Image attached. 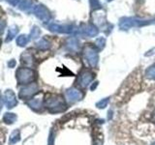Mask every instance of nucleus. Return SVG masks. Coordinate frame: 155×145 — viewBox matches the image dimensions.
Segmentation results:
<instances>
[{"label":"nucleus","mask_w":155,"mask_h":145,"mask_svg":"<svg viewBox=\"0 0 155 145\" xmlns=\"http://www.w3.org/2000/svg\"><path fill=\"white\" fill-rule=\"evenodd\" d=\"M45 106L51 113H59L66 110L67 104L61 95L48 94L45 99Z\"/></svg>","instance_id":"1"},{"label":"nucleus","mask_w":155,"mask_h":145,"mask_svg":"<svg viewBox=\"0 0 155 145\" xmlns=\"http://www.w3.org/2000/svg\"><path fill=\"white\" fill-rule=\"evenodd\" d=\"M155 23V18L140 19L138 18H123L119 21V27L122 30H127L132 27H140L145 25H151Z\"/></svg>","instance_id":"2"},{"label":"nucleus","mask_w":155,"mask_h":145,"mask_svg":"<svg viewBox=\"0 0 155 145\" xmlns=\"http://www.w3.org/2000/svg\"><path fill=\"white\" fill-rule=\"evenodd\" d=\"M16 76L18 84L27 85L36 79V72L29 68H19L17 71Z\"/></svg>","instance_id":"3"},{"label":"nucleus","mask_w":155,"mask_h":145,"mask_svg":"<svg viewBox=\"0 0 155 145\" xmlns=\"http://www.w3.org/2000/svg\"><path fill=\"white\" fill-rule=\"evenodd\" d=\"M84 58L86 61V63L90 66L91 68H95L98 64L99 61V54H98V50H96L94 46L92 45H85L84 47Z\"/></svg>","instance_id":"4"},{"label":"nucleus","mask_w":155,"mask_h":145,"mask_svg":"<svg viewBox=\"0 0 155 145\" xmlns=\"http://www.w3.org/2000/svg\"><path fill=\"white\" fill-rule=\"evenodd\" d=\"M38 91H39L38 84L36 82H32V83H29L21 89V91H19V98L22 100L29 99V98H31L32 96L37 94Z\"/></svg>","instance_id":"5"},{"label":"nucleus","mask_w":155,"mask_h":145,"mask_svg":"<svg viewBox=\"0 0 155 145\" xmlns=\"http://www.w3.org/2000/svg\"><path fill=\"white\" fill-rule=\"evenodd\" d=\"M33 13L41 21L45 22V23L50 21V19H51L50 11H48L44 5L39 4V5H37V6H35L33 9Z\"/></svg>","instance_id":"6"},{"label":"nucleus","mask_w":155,"mask_h":145,"mask_svg":"<svg viewBox=\"0 0 155 145\" xmlns=\"http://www.w3.org/2000/svg\"><path fill=\"white\" fill-rule=\"evenodd\" d=\"M93 79H94L93 72L88 70H84V71H82L79 76V79H78V85H79L81 88H86Z\"/></svg>","instance_id":"7"},{"label":"nucleus","mask_w":155,"mask_h":145,"mask_svg":"<svg viewBox=\"0 0 155 145\" xmlns=\"http://www.w3.org/2000/svg\"><path fill=\"white\" fill-rule=\"evenodd\" d=\"M66 99L70 102V103H76V102L81 101L82 98H84V93L77 88H71L68 89L66 91Z\"/></svg>","instance_id":"8"},{"label":"nucleus","mask_w":155,"mask_h":145,"mask_svg":"<svg viewBox=\"0 0 155 145\" xmlns=\"http://www.w3.org/2000/svg\"><path fill=\"white\" fill-rule=\"evenodd\" d=\"M48 30L51 32H56V33H64V34H69L74 31V27L72 25H59L56 23H51L48 24Z\"/></svg>","instance_id":"9"},{"label":"nucleus","mask_w":155,"mask_h":145,"mask_svg":"<svg viewBox=\"0 0 155 145\" xmlns=\"http://www.w3.org/2000/svg\"><path fill=\"white\" fill-rule=\"evenodd\" d=\"M4 103L8 108H13L14 106L17 105V104H18L17 97H16V94H15L12 90H7L6 92H5Z\"/></svg>","instance_id":"10"},{"label":"nucleus","mask_w":155,"mask_h":145,"mask_svg":"<svg viewBox=\"0 0 155 145\" xmlns=\"http://www.w3.org/2000/svg\"><path fill=\"white\" fill-rule=\"evenodd\" d=\"M81 30L84 35H86L88 37H95L98 35V33H99L98 28L95 25H93V24H87V25H85L84 28L81 29Z\"/></svg>","instance_id":"11"},{"label":"nucleus","mask_w":155,"mask_h":145,"mask_svg":"<svg viewBox=\"0 0 155 145\" xmlns=\"http://www.w3.org/2000/svg\"><path fill=\"white\" fill-rule=\"evenodd\" d=\"M29 108L35 111H40L43 108V100L41 98H34L28 102Z\"/></svg>","instance_id":"12"},{"label":"nucleus","mask_w":155,"mask_h":145,"mask_svg":"<svg viewBox=\"0 0 155 145\" xmlns=\"http://www.w3.org/2000/svg\"><path fill=\"white\" fill-rule=\"evenodd\" d=\"M66 47L70 51H78L79 50V41L75 37H71L67 39L66 41Z\"/></svg>","instance_id":"13"},{"label":"nucleus","mask_w":155,"mask_h":145,"mask_svg":"<svg viewBox=\"0 0 155 145\" xmlns=\"http://www.w3.org/2000/svg\"><path fill=\"white\" fill-rule=\"evenodd\" d=\"M144 79L147 80L155 81V63L150 65L144 72Z\"/></svg>","instance_id":"14"},{"label":"nucleus","mask_w":155,"mask_h":145,"mask_svg":"<svg viewBox=\"0 0 155 145\" xmlns=\"http://www.w3.org/2000/svg\"><path fill=\"white\" fill-rule=\"evenodd\" d=\"M18 33V27L17 25H11L9 28H8V32H7V37H6V40L5 42L6 43H9L11 42L13 39L16 37V35Z\"/></svg>","instance_id":"15"},{"label":"nucleus","mask_w":155,"mask_h":145,"mask_svg":"<svg viewBox=\"0 0 155 145\" xmlns=\"http://www.w3.org/2000/svg\"><path fill=\"white\" fill-rule=\"evenodd\" d=\"M21 62L24 65L27 66H32L34 64V58L32 56V54L29 51H25L21 55Z\"/></svg>","instance_id":"16"},{"label":"nucleus","mask_w":155,"mask_h":145,"mask_svg":"<svg viewBox=\"0 0 155 145\" xmlns=\"http://www.w3.org/2000/svg\"><path fill=\"white\" fill-rule=\"evenodd\" d=\"M17 120V115L15 113H11V112H7L5 113L3 116V121L6 124H13L15 121Z\"/></svg>","instance_id":"17"},{"label":"nucleus","mask_w":155,"mask_h":145,"mask_svg":"<svg viewBox=\"0 0 155 145\" xmlns=\"http://www.w3.org/2000/svg\"><path fill=\"white\" fill-rule=\"evenodd\" d=\"M29 42V37L25 34H23V35H19L18 38H17V44L18 47H25Z\"/></svg>","instance_id":"18"},{"label":"nucleus","mask_w":155,"mask_h":145,"mask_svg":"<svg viewBox=\"0 0 155 145\" xmlns=\"http://www.w3.org/2000/svg\"><path fill=\"white\" fill-rule=\"evenodd\" d=\"M36 47L39 48V50H48V48L51 47V45H50V42L47 41L46 39H41L40 41L36 43Z\"/></svg>","instance_id":"19"},{"label":"nucleus","mask_w":155,"mask_h":145,"mask_svg":"<svg viewBox=\"0 0 155 145\" xmlns=\"http://www.w3.org/2000/svg\"><path fill=\"white\" fill-rule=\"evenodd\" d=\"M19 139H21V135H19V132L18 130H14L12 133L11 137H10V139H9V142L10 144H15L19 141Z\"/></svg>","instance_id":"20"},{"label":"nucleus","mask_w":155,"mask_h":145,"mask_svg":"<svg viewBox=\"0 0 155 145\" xmlns=\"http://www.w3.org/2000/svg\"><path fill=\"white\" fill-rule=\"evenodd\" d=\"M31 7H32V0H22L21 6H19V9L21 11H27Z\"/></svg>","instance_id":"21"},{"label":"nucleus","mask_w":155,"mask_h":145,"mask_svg":"<svg viewBox=\"0 0 155 145\" xmlns=\"http://www.w3.org/2000/svg\"><path fill=\"white\" fill-rule=\"evenodd\" d=\"M40 34H41L40 28L35 25V26L32 27L31 31H30V38H32V39H37V38H39V36H40Z\"/></svg>","instance_id":"22"},{"label":"nucleus","mask_w":155,"mask_h":145,"mask_svg":"<svg viewBox=\"0 0 155 145\" xmlns=\"http://www.w3.org/2000/svg\"><path fill=\"white\" fill-rule=\"evenodd\" d=\"M109 101H110V99L109 98H105V99H102V100H100L98 103H96V106L98 108H107L108 106V104H109Z\"/></svg>","instance_id":"23"},{"label":"nucleus","mask_w":155,"mask_h":145,"mask_svg":"<svg viewBox=\"0 0 155 145\" xmlns=\"http://www.w3.org/2000/svg\"><path fill=\"white\" fill-rule=\"evenodd\" d=\"M105 45H106L105 38L101 37V38L96 39V41H95V47H98V48H100V50H102V48L105 47Z\"/></svg>","instance_id":"24"},{"label":"nucleus","mask_w":155,"mask_h":145,"mask_svg":"<svg viewBox=\"0 0 155 145\" xmlns=\"http://www.w3.org/2000/svg\"><path fill=\"white\" fill-rule=\"evenodd\" d=\"M90 6H91V8L97 10V9L101 8V4L99 2V0H90Z\"/></svg>","instance_id":"25"},{"label":"nucleus","mask_w":155,"mask_h":145,"mask_svg":"<svg viewBox=\"0 0 155 145\" xmlns=\"http://www.w3.org/2000/svg\"><path fill=\"white\" fill-rule=\"evenodd\" d=\"M6 1H7L10 5H12L13 7H16V6H18V5L19 4V2H21V0H6Z\"/></svg>","instance_id":"26"},{"label":"nucleus","mask_w":155,"mask_h":145,"mask_svg":"<svg viewBox=\"0 0 155 145\" xmlns=\"http://www.w3.org/2000/svg\"><path fill=\"white\" fill-rule=\"evenodd\" d=\"M5 27H6V22H5L4 21H2V19H0V35L4 32Z\"/></svg>","instance_id":"27"},{"label":"nucleus","mask_w":155,"mask_h":145,"mask_svg":"<svg viewBox=\"0 0 155 145\" xmlns=\"http://www.w3.org/2000/svg\"><path fill=\"white\" fill-rule=\"evenodd\" d=\"M16 64H17L16 60H15V59H11V60L8 62V67L9 68H14L15 66H16Z\"/></svg>","instance_id":"28"},{"label":"nucleus","mask_w":155,"mask_h":145,"mask_svg":"<svg viewBox=\"0 0 155 145\" xmlns=\"http://www.w3.org/2000/svg\"><path fill=\"white\" fill-rule=\"evenodd\" d=\"M48 145H53V134L51 133L50 138H48Z\"/></svg>","instance_id":"29"},{"label":"nucleus","mask_w":155,"mask_h":145,"mask_svg":"<svg viewBox=\"0 0 155 145\" xmlns=\"http://www.w3.org/2000/svg\"><path fill=\"white\" fill-rule=\"evenodd\" d=\"M153 51H155V48H152V50H148L147 53H145V56H150V55H152V54H154L155 52H153Z\"/></svg>","instance_id":"30"},{"label":"nucleus","mask_w":155,"mask_h":145,"mask_svg":"<svg viewBox=\"0 0 155 145\" xmlns=\"http://www.w3.org/2000/svg\"><path fill=\"white\" fill-rule=\"evenodd\" d=\"M98 86V81H96V82H93V84H92L90 86V90L91 91H93L94 89H96V87Z\"/></svg>","instance_id":"31"},{"label":"nucleus","mask_w":155,"mask_h":145,"mask_svg":"<svg viewBox=\"0 0 155 145\" xmlns=\"http://www.w3.org/2000/svg\"><path fill=\"white\" fill-rule=\"evenodd\" d=\"M152 119H153V121L155 122V110H154V112H153V117H152Z\"/></svg>","instance_id":"32"},{"label":"nucleus","mask_w":155,"mask_h":145,"mask_svg":"<svg viewBox=\"0 0 155 145\" xmlns=\"http://www.w3.org/2000/svg\"><path fill=\"white\" fill-rule=\"evenodd\" d=\"M95 145H102V143H101V142H96Z\"/></svg>","instance_id":"33"},{"label":"nucleus","mask_w":155,"mask_h":145,"mask_svg":"<svg viewBox=\"0 0 155 145\" xmlns=\"http://www.w3.org/2000/svg\"><path fill=\"white\" fill-rule=\"evenodd\" d=\"M107 1H113V0H107Z\"/></svg>","instance_id":"34"},{"label":"nucleus","mask_w":155,"mask_h":145,"mask_svg":"<svg viewBox=\"0 0 155 145\" xmlns=\"http://www.w3.org/2000/svg\"><path fill=\"white\" fill-rule=\"evenodd\" d=\"M0 111H1V105H0Z\"/></svg>","instance_id":"35"}]
</instances>
